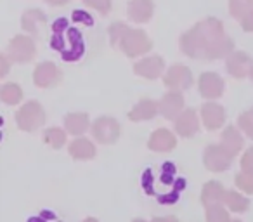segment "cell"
I'll return each mask as SVG.
<instances>
[{"label": "cell", "instance_id": "1", "mask_svg": "<svg viewBox=\"0 0 253 222\" xmlns=\"http://www.w3.org/2000/svg\"><path fill=\"white\" fill-rule=\"evenodd\" d=\"M180 50L191 59L215 61L234 52V44L225 35L224 25L217 18H207L187 30L179 40Z\"/></svg>", "mask_w": 253, "mask_h": 222}, {"label": "cell", "instance_id": "2", "mask_svg": "<svg viewBox=\"0 0 253 222\" xmlns=\"http://www.w3.org/2000/svg\"><path fill=\"white\" fill-rule=\"evenodd\" d=\"M120 50H122L125 56L128 57H139L148 54L153 49V42L148 37V33L142 32V30L130 28L125 35L122 37L118 44Z\"/></svg>", "mask_w": 253, "mask_h": 222}, {"label": "cell", "instance_id": "3", "mask_svg": "<svg viewBox=\"0 0 253 222\" xmlns=\"http://www.w3.org/2000/svg\"><path fill=\"white\" fill-rule=\"evenodd\" d=\"M16 124L21 131L35 132L45 124V111L39 101H28L18 109Z\"/></svg>", "mask_w": 253, "mask_h": 222}, {"label": "cell", "instance_id": "4", "mask_svg": "<svg viewBox=\"0 0 253 222\" xmlns=\"http://www.w3.org/2000/svg\"><path fill=\"white\" fill-rule=\"evenodd\" d=\"M37 47L33 42V37L30 35H16L14 39L9 42L7 47V56L12 63H30L35 57Z\"/></svg>", "mask_w": 253, "mask_h": 222}, {"label": "cell", "instance_id": "5", "mask_svg": "<svg viewBox=\"0 0 253 222\" xmlns=\"http://www.w3.org/2000/svg\"><path fill=\"white\" fill-rule=\"evenodd\" d=\"M234 156L222 144H210L205 148L203 163L210 172H224L231 167Z\"/></svg>", "mask_w": 253, "mask_h": 222}, {"label": "cell", "instance_id": "6", "mask_svg": "<svg viewBox=\"0 0 253 222\" xmlns=\"http://www.w3.org/2000/svg\"><path fill=\"white\" fill-rule=\"evenodd\" d=\"M90 132L99 144H113L120 137V124L111 117H101L92 124Z\"/></svg>", "mask_w": 253, "mask_h": 222}, {"label": "cell", "instance_id": "7", "mask_svg": "<svg viewBox=\"0 0 253 222\" xmlns=\"http://www.w3.org/2000/svg\"><path fill=\"white\" fill-rule=\"evenodd\" d=\"M163 84L170 89V90H186L193 85V73L187 66L184 64H173L167 70L163 75Z\"/></svg>", "mask_w": 253, "mask_h": 222}, {"label": "cell", "instance_id": "8", "mask_svg": "<svg viewBox=\"0 0 253 222\" xmlns=\"http://www.w3.org/2000/svg\"><path fill=\"white\" fill-rule=\"evenodd\" d=\"M63 78V73L61 70L50 61H45V63H40L39 66L33 71V82H35L37 87L40 89H50L56 87L57 84Z\"/></svg>", "mask_w": 253, "mask_h": 222}, {"label": "cell", "instance_id": "9", "mask_svg": "<svg viewBox=\"0 0 253 222\" xmlns=\"http://www.w3.org/2000/svg\"><path fill=\"white\" fill-rule=\"evenodd\" d=\"M160 115L167 120L175 122L184 111V95L180 90H170L160 99Z\"/></svg>", "mask_w": 253, "mask_h": 222}, {"label": "cell", "instance_id": "10", "mask_svg": "<svg viewBox=\"0 0 253 222\" xmlns=\"http://www.w3.org/2000/svg\"><path fill=\"white\" fill-rule=\"evenodd\" d=\"M198 89L205 99L213 101V99L222 97V94H224V80L220 75L213 73V71H207V73H201L200 80H198Z\"/></svg>", "mask_w": 253, "mask_h": 222}, {"label": "cell", "instance_id": "11", "mask_svg": "<svg viewBox=\"0 0 253 222\" xmlns=\"http://www.w3.org/2000/svg\"><path fill=\"white\" fill-rule=\"evenodd\" d=\"M225 66H227V71L231 77L241 80L245 77H250V71L253 68V59L243 50H234V52L227 56Z\"/></svg>", "mask_w": 253, "mask_h": 222}, {"label": "cell", "instance_id": "12", "mask_svg": "<svg viewBox=\"0 0 253 222\" xmlns=\"http://www.w3.org/2000/svg\"><path fill=\"white\" fill-rule=\"evenodd\" d=\"M165 71V61L160 56H148L134 64V73L148 80H156Z\"/></svg>", "mask_w": 253, "mask_h": 222}, {"label": "cell", "instance_id": "13", "mask_svg": "<svg viewBox=\"0 0 253 222\" xmlns=\"http://www.w3.org/2000/svg\"><path fill=\"white\" fill-rule=\"evenodd\" d=\"M201 122L208 131H218L225 124V109L218 102H205L201 106Z\"/></svg>", "mask_w": 253, "mask_h": 222}, {"label": "cell", "instance_id": "14", "mask_svg": "<svg viewBox=\"0 0 253 222\" xmlns=\"http://www.w3.org/2000/svg\"><path fill=\"white\" fill-rule=\"evenodd\" d=\"M47 25V18L40 9H28L23 12L21 18V26L30 37L33 39H40L42 37V30Z\"/></svg>", "mask_w": 253, "mask_h": 222}, {"label": "cell", "instance_id": "15", "mask_svg": "<svg viewBox=\"0 0 253 222\" xmlns=\"http://www.w3.org/2000/svg\"><path fill=\"white\" fill-rule=\"evenodd\" d=\"M155 14V4L153 0H130L126 7V16L134 23H148Z\"/></svg>", "mask_w": 253, "mask_h": 222}, {"label": "cell", "instance_id": "16", "mask_svg": "<svg viewBox=\"0 0 253 222\" xmlns=\"http://www.w3.org/2000/svg\"><path fill=\"white\" fill-rule=\"evenodd\" d=\"M200 131V118L194 109H184L175 120V132L180 137H193Z\"/></svg>", "mask_w": 253, "mask_h": 222}, {"label": "cell", "instance_id": "17", "mask_svg": "<svg viewBox=\"0 0 253 222\" xmlns=\"http://www.w3.org/2000/svg\"><path fill=\"white\" fill-rule=\"evenodd\" d=\"M177 146V137L169 129H158L151 134L148 141V148L156 153H169Z\"/></svg>", "mask_w": 253, "mask_h": 222}, {"label": "cell", "instance_id": "18", "mask_svg": "<svg viewBox=\"0 0 253 222\" xmlns=\"http://www.w3.org/2000/svg\"><path fill=\"white\" fill-rule=\"evenodd\" d=\"M160 113V104L153 99H142L139 101L128 113V120L132 122H146L155 118Z\"/></svg>", "mask_w": 253, "mask_h": 222}, {"label": "cell", "instance_id": "19", "mask_svg": "<svg viewBox=\"0 0 253 222\" xmlns=\"http://www.w3.org/2000/svg\"><path fill=\"white\" fill-rule=\"evenodd\" d=\"M90 118H88L87 113H70L64 117V129H66L68 134L77 135L80 137L82 134L90 129Z\"/></svg>", "mask_w": 253, "mask_h": 222}, {"label": "cell", "instance_id": "20", "mask_svg": "<svg viewBox=\"0 0 253 222\" xmlns=\"http://www.w3.org/2000/svg\"><path fill=\"white\" fill-rule=\"evenodd\" d=\"M225 198V189L220 182L217 180H210L203 186L201 191V201H203L205 208L211 207V205H222Z\"/></svg>", "mask_w": 253, "mask_h": 222}, {"label": "cell", "instance_id": "21", "mask_svg": "<svg viewBox=\"0 0 253 222\" xmlns=\"http://www.w3.org/2000/svg\"><path fill=\"white\" fill-rule=\"evenodd\" d=\"M220 144L231 153L232 156H236L239 151L243 149L245 146V141H243V135L239 134V131L234 127V125H229V127L224 129L222 132V139H220Z\"/></svg>", "mask_w": 253, "mask_h": 222}, {"label": "cell", "instance_id": "22", "mask_svg": "<svg viewBox=\"0 0 253 222\" xmlns=\"http://www.w3.org/2000/svg\"><path fill=\"white\" fill-rule=\"evenodd\" d=\"M68 151H70V155L75 160H92L95 156V146L88 139L77 137L73 142H70Z\"/></svg>", "mask_w": 253, "mask_h": 222}, {"label": "cell", "instance_id": "23", "mask_svg": "<svg viewBox=\"0 0 253 222\" xmlns=\"http://www.w3.org/2000/svg\"><path fill=\"white\" fill-rule=\"evenodd\" d=\"M0 99L9 106H14V104H19L23 99V90L18 84L14 82H9V84H4L2 89H0Z\"/></svg>", "mask_w": 253, "mask_h": 222}, {"label": "cell", "instance_id": "24", "mask_svg": "<svg viewBox=\"0 0 253 222\" xmlns=\"http://www.w3.org/2000/svg\"><path fill=\"white\" fill-rule=\"evenodd\" d=\"M224 205L229 208V210L236 212V214H241V212L248 210L250 201L246 200L243 194H239L238 191H225Z\"/></svg>", "mask_w": 253, "mask_h": 222}, {"label": "cell", "instance_id": "25", "mask_svg": "<svg viewBox=\"0 0 253 222\" xmlns=\"http://www.w3.org/2000/svg\"><path fill=\"white\" fill-rule=\"evenodd\" d=\"M43 141H45V144H49L50 148L61 149L66 144V132H64L63 129L50 127V129H47L45 134H43Z\"/></svg>", "mask_w": 253, "mask_h": 222}, {"label": "cell", "instance_id": "26", "mask_svg": "<svg viewBox=\"0 0 253 222\" xmlns=\"http://www.w3.org/2000/svg\"><path fill=\"white\" fill-rule=\"evenodd\" d=\"M253 9V0H229V12L232 18L241 21Z\"/></svg>", "mask_w": 253, "mask_h": 222}, {"label": "cell", "instance_id": "27", "mask_svg": "<svg viewBox=\"0 0 253 222\" xmlns=\"http://www.w3.org/2000/svg\"><path fill=\"white\" fill-rule=\"evenodd\" d=\"M207 222H232L227 210L222 205H211L207 207Z\"/></svg>", "mask_w": 253, "mask_h": 222}, {"label": "cell", "instance_id": "28", "mask_svg": "<svg viewBox=\"0 0 253 222\" xmlns=\"http://www.w3.org/2000/svg\"><path fill=\"white\" fill-rule=\"evenodd\" d=\"M128 26L125 25V23H122V21H116V23H113L111 26H109V40H111V45L113 47H118V44H120V40H122V37L125 35L126 32H128Z\"/></svg>", "mask_w": 253, "mask_h": 222}, {"label": "cell", "instance_id": "29", "mask_svg": "<svg viewBox=\"0 0 253 222\" xmlns=\"http://www.w3.org/2000/svg\"><path fill=\"white\" fill-rule=\"evenodd\" d=\"M234 182L241 191H245V193H248V194H253V172H245V170H241V172L236 176Z\"/></svg>", "mask_w": 253, "mask_h": 222}, {"label": "cell", "instance_id": "30", "mask_svg": "<svg viewBox=\"0 0 253 222\" xmlns=\"http://www.w3.org/2000/svg\"><path fill=\"white\" fill-rule=\"evenodd\" d=\"M238 125L250 139H253V113L252 111H245V113L239 115Z\"/></svg>", "mask_w": 253, "mask_h": 222}, {"label": "cell", "instance_id": "31", "mask_svg": "<svg viewBox=\"0 0 253 222\" xmlns=\"http://www.w3.org/2000/svg\"><path fill=\"white\" fill-rule=\"evenodd\" d=\"M84 5L87 7L94 9V11L101 12V14H108L111 12V7H113V2L111 0H82Z\"/></svg>", "mask_w": 253, "mask_h": 222}, {"label": "cell", "instance_id": "32", "mask_svg": "<svg viewBox=\"0 0 253 222\" xmlns=\"http://www.w3.org/2000/svg\"><path fill=\"white\" fill-rule=\"evenodd\" d=\"M241 170L253 172V148H248L245 151V155L241 156Z\"/></svg>", "mask_w": 253, "mask_h": 222}, {"label": "cell", "instance_id": "33", "mask_svg": "<svg viewBox=\"0 0 253 222\" xmlns=\"http://www.w3.org/2000/svg\"><path fill=\"white\" fill-rule=\"evenodd\" d=\"M241 28L248 33H253V9L241 19Z\"/></svg>", "mask_w": 253, "mask_h": 222}, {"label": "cell", "instance_id": "34", "mask_svg": "<svg viewBox=\"0 0 253 222\" xmlns=\"http://www.w3.org/2000/svg\"><path fill=\"white\" fill-rule=\"evenodd\" d=\"M9 63H11V59H9L7 54H2V56H0V77H5V75H7L9 66H11Z\"/></svg>", "mask_w": 253, "mask_h": 222}, {"label": "cell", "instance_id": "35", "mask_svg": "<svg viewBox=\"0 0 253 222\" xmlns=\"http://www.w3.org/2000/svg\"><path fill=\"white\" fill-rule=\"evenodd\" d=\"M45 2H47V4H49V5H59V7H61V5L70 4L71 0H45Z\"/></svg>", "mask_w": 253, "mask_h": 222}, {"label": "cell", "instance_id": "36", "mask_svg": "<svg viewBox=\"0 0 253 222\" xmlns=\"http://www.w3.org/2000/svg\"><path fill=\"white\" fill-rule=\"evenodd\" d=\"M153 222H179L175 217H156L153 219Z\"/></svg>", "mask_w": 253, "mask_h": 222}, {"label": "cell", "instance_id": "37", "mask_svg": "<svg viewBox=\"0 0 253 222\" xmlns=\"http://www.w3.org/2000/svg\"><path fill=\"white\" fill-rule=\"evenodd\" d=\"M84 222H97V221H95V219L94 217H88V219H85V221Z\"/></svg>", "mask_w": 253, "mask_h": 222}, {"label": "cell", "instance_id": "38", "mask_svg": "<svg viewBox=\"0 0 253 222\" xmlns=\"http://www.w3.org/2000/svg\"><path fill=\"white\" fill-rule=\"evenodd\" d=\"M250 78H252V82H253V68H252V71H250Z\"/></svg>", "mask_w": 253, "mask_h": 222}, {"label": "cell", "instance_id": "39", "mask_svg": "<svg viewBox=\"0 0 253 222\" xmlns=\"http://www.w3.org/2000/svg\"><path fill=\"white\" fill-rule=\"evenodd\" d=\"M134 222H146V221H142V219H137V221H134Z\"/></svg>", "mask_w": 253, "mask_h": 222}, {"label": "cell", "instance_id": "40", "mask_svg": "<svg viewBox=\"0 0 253 222\" xmlns=\"http://www.w3.org/2000/svg\"><path fill=\"white\" fill-rule=\"evenodd\" d=\"M232 222H241V221H238V219H236V221H232Z\"/></svg>", "mask_w": 253, "mask_h": 222}, {"label": "cell", "instance_id": "41", "mask_svg": "<svg viewBox=\"0 0 253 222\" xmlns=\"http://www.w3.org/2000/svg\"><path fill=\"white\" fill-rule=\"evenodd\" d=\"M252 113H253V108H252Z\"/></svg>", "mask_w": 253, "mask_h": 222}]
</instances>
